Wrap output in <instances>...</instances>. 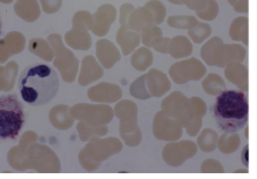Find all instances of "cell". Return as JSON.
Here are the masks:
<instances>
[{
  "label": "cell",
  "instance_id": "2",
  "mask_svg": "<svg viewBox=\"0 0 257 179\" xmlns=\"http://www.w3.org/2000/svg\"><path fill=\"white\" fill-rule=\"evenodd\" d=\"M212 111L221 131L235 133L247 125L249 115L247 95L239 91H225L217 97Z\"/></svg>",
  "mask_w": 257,
  "mask_h": 179
},
{
  "label": "cell",
  "instance_id": "3",
  "mask_svg": "<svg viewBox=\"0 0 257 179\" xmlns=\"http://www.w3.org/2000/svg\"><path fill=\"white\" fill-rule=\"evenodd\" d=\"M26 122L25 108L15 95L0 96V140H15Z\"/></svg>",
  "mask_w": 257,
  "mask_h": 179
},
{
  "label": "cell",
  "instance_id": "4",
  "mask_svg": "<svg viewBox=\"0 0 257 179\" xmlns=\"http://www.w3.org/2000/svg\"><path fill=\"white\" fill-rule=\"evenodd\" d=\"M0 32H2V21H0Z\"/></svg>",
  "mask_w": 257,
  "mask_h": 179
},
{
  "label": "cell",
  "instance_id": "1",
  "mask_svg": "<svg viewBox=\"0 0 257 179\" xmlns=\"http://www.w3.org/2000/svg\"><path fill=\"white\" fill-rule=\"evenodd\" d=\"M59 85L57 72L45 64L29 65L19 79L21 99L30 107H42L51 102L58 94Z\"/></svg>",
  "mask_w": 257,
  "mask_h": 179
}]
</instances>
